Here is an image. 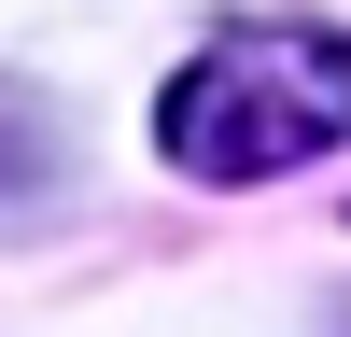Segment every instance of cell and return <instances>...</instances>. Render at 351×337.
<instances>
[{
    "label": "cell",
    "mask_w": 351,
    "mask_h": 337,
    "mask_svg": "<svg viewBox=\"0 0 351 337\" xmlns=\"http://www.w3.org/2000/svg\"><path fill=\"white\" fill-rule=\"evenodd\" d=\"M155 140L183 183H281L324 140H351V28L309 14H253L211 56H183L155 99Z\"/></svg>",
    "instance_id": "cell-1"
}]
</instances>
